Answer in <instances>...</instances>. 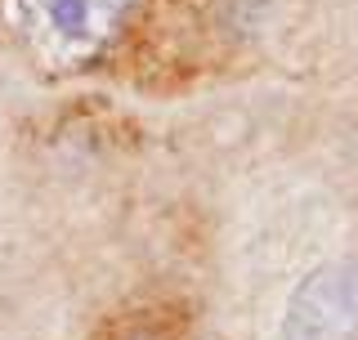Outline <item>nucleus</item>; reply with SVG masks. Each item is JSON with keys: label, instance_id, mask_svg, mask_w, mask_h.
Returning <instances> with one entry per match:
<instances>
[{"label": "nucleus", "instance_id": "f03ea898", "mask_svg": "<svg viewBox=\"0 0 358 340\" xmlns=\"http://www.w3.org/2000/svg\"><path fill=\"white\" fill-rule=\"evenodd\" d=\"M278 340H358V255H336L291 282Z\"/></svg>", "mask_w": 358, "mask_h": 340}, {"label": "nucleus", "instance_id": "f257e3e1", "mask_svg": "<svg viewBox=\"0 0 358 340\" xmlns=\"http://www.w3.org/2000/svg\"><path fill=\"white\" fill-rule=\"evenodd\" d=\"M143 0H5V22L36 67L85 72L130 31Z\"/></svg>", "mask_w": 358, "mask_h": 340}, {"label": "nucleus", "instance_id": "7ed1b4c3", "mask_svg": "<svg viewBox=\"0 0 358 340\" xmlns=\"http://www.w3.org/2000/svg\"><path fill=\"white\" fill-rule=\"evenodd\" d=\"M139 340H148V336H139Z\"/></svg>", "mask_w": 358, "mask_h": 340}]
</instances>
